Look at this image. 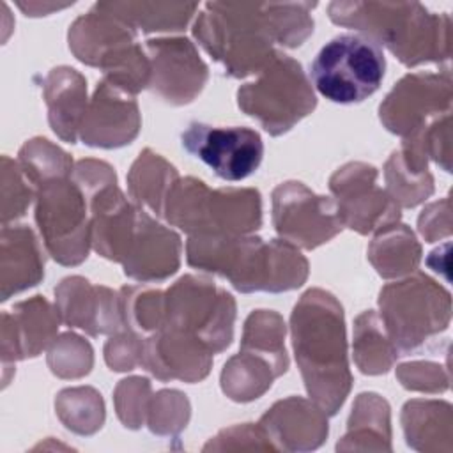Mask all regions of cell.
<instances>
[{"instance_id":"obj_23","label":"cell","mask_w":453,"mask_h":453,"mask_svg":"<svg viewBox=\"0 0 453 453\" xmlns=\"http://www.w3.org/2000/svg\"><path fill=\"white\" fill-rule=\"evenodd\" d=\"M44 276V258L41 257L35 235L28 226L2 228V301L28 287L37 285Z\"/></svg>"},{"instance_id":"obj_14","label":"cell","mask_w":453,"mask_h":453,"mask_svg":"<svg viewBox=\"0 0 453 453\" xmlns=\"http://www.w3.org/2000/svg\"><path fill=\"white\" fill-rule=\"evenodd\" d=\"M329 189L343 226L359 234L379 232L400 219V207L377 186V168L366 163H349L338 168Z\"/></svg>"},{"instance_id":"obj_22","label":"cell","mask_w":453,"mask_h":453,"mask_svg":"<svg viewBox=\"0 0 453 453\" xmlns=\"http://www.w3.org/2000/svg\"><path fill=\"white\" fill-rule=\"evenodd\" d=\"M44 99L51 129L69 143H74L87 111V81L71 67H55L44 81Z\"/></svg>"},{"instance_id":"obj_8","label":"cell","mask_w":453,"mask_h":453,"mask_svg":"<svg viewBox=\"0 0 453 453\" xmlns=\"http://www.w3.org/2000/svg\"><path fill=\"white\" fill-rule=\"evenodd\" d=\"M386 73L380 46L363 34H340L311 62L315 88L329 101L354 104L375 94Z\"/></svg>"},{"instance_id":"obj_5","label":"cell","mask_w":453,"mask_h":453,"mask_svg":"<svg viewBox=\"0 0 453 453\" xmlns=\"http://www.w3.org/2000/svg\"><path fill=\"white\" fill-rule=\"evenodd\" d=\"M163 216L189 235H248L262 225L260 193L250 188L211 189L195 177L177 179Z\"/></svg>"},{"instance_id":"obj_32","label":"cell","mask_w":453,"mask_h":453,"mask_svg":"<svg viewBox=\"0 0 453 453\" xmlns=\"http://www.w3.org/2000/svg\"><path fill=\"white\" fill-rule=\"evenodd\" d=\"M283 338L285 324L281 317L276 311L257 310L246 319L241 350H250L267 357L281 375L288 368V356Z\"/></svg>"},{"instance_id":"obj_16","label":"cell","mask_w":453,"mask_h":453,"mask_svg":"<svg viewBox=\"0 0 453 453\" xmlns=\"http://www.w3.org/2000/svg\"><path fill=\"white\" fill-rule=\"evenodd\" d=\"M150 60L149 87L170 104L191 103L207 81V65L191 41L150 39L147 41Z\"/></svg>"},{"instance_id":"obj_19","label":"cell","mask_w":453,"mask_h":453,"mask_svg":"<svg viewBox=\"0 0 453 453\" xmlns=\"http://www.w3.org/2000/svg\"><path fill=\"white\" fill-rule=\"evenodd\" d=\"M55 297L58 317L69 327H80L90 336L115 334L124 327L119 294L106 287H92L73 276L60 281Z\"/></svg>"},{"instance_id":"obj_38","label":"cell","mask_w":453,"mask_h":453,"mask_svg":"<svg viewBox=\"0 0 453 453\" xmlns=\"http://www.w3.org/2000/svg\"><path fill=\"white\" fill-rule=\"evenodd\" d=\"M101 395H97L94 389L90 388H76V389H65L58 395L57 398V407H71L76 411H58L60 419L64 421V425L78 434H94L97 428H101L103 419L101 416L90 414V412H83V407H87L88 403H92L96 398H99Z\"/></svg>"},{"instance_id":"obj_10","label":"cell","mask_w":453,"mask_h":453,"mask_svg":"<svg viewBox=\"0 0 453 453\" xmlns=\"http://www.w3.org/2000/svg\"><path fill=\"white\" fill-rule=\"evenodd\" d=\"M35 221L48 253L62 265H78L90 246V212L73 175L50 179L35 188Z\"/></svg>"},{"instance_id":"obj_28","label":"cell","mask_w":453,"mask_h":453,"mask_svg":"<svg viewBox=\"0 0 453 453\" xmlns=\"http://www.w3.org/2000/svg\"><path fill=\"white\" fill-rule=\"evenodd\" d=\"M421 257V246L414 234L400 223L377 232L368 248V258L382 278H398L412 273Z\"/></svg>"},{"instance_id":"obj_2","label":"cell","mask_w":453,"mask_h":453,"mask_svg":"<svg viewBox=\"0 0 453 453\" xmlns=\"http://www.w3.org/2000/svg\"><path fill=\"white\" fill-rule=\"evenodd\" d=\"M188 264L226 278L246 294L292 290L308 276V262L294 244L253 235H189Z\"/></svg>"},{"instance_id":"obj_40","label":"cell","mask_w":453,"mask_h":453,"mask_svg":"<svg viewBox=\"0 0 453 453\" xmlns=\"http://www.w3.org/2000/svg\"><path fill=\"white\" fill-rule=\"evenodd\" d=\"M396 375L403 388L414 391H444L449 375L435 363H407L398 366Z\"/></svg>"},{"instance_id":"obj_7","label":"cell","mask_w":453,"mask_h":453,"mask_svg":"<svg viewBox=\"0 0 453 453\" xmlns=\"http://www.w3.org/2000/svg\"><path fill=\"white\" fill-rule=\"evenodd\" d=\"M379 306L380 322L400 356L444 331L451 317L449 292L425 274L386 285Z\"/></svg>"},{"instance_id":"obj_34","label":"cell","mask_w":453,"mask_h":453,"mask_svg":"<svg viewBox=\"0 0 453 453\" xmlns=\"http://www.w3.org/2000/svg\"><path fill=\"white\" fill-rule=\"evenodd\" d=\"M388 195L398 207H414L434 193V179L430 172L412 173L405 168L398 150L391 154L384 168Z\"/></svg>"},{"instance_id":"obj_12","label":"cell","mask_w":453,"mask_h":453,"mask_svg":"<svg viewBox=\"0 0 453 453\" xmlns=\"http://www.w3.org/2000/svg\"><path fill=\"white\" fill-rule=\"evenodd\" d=\"M182 147L223 180H242L262 163L264 143L255 129L191 122L180 134Z\"/></svg>"},{"instance_id":"obj_18","label":"cell","mask_w":453,"mask_h":453,"mask_svg":"<svg viewBox=\"0 0 453 453\" xmlns=\"http://www.w3.org/2000/svg\"><path fill=\"white\" fill-rule=\"evenodd\" d=\"M212 352L198 338L170 326H161L143 340L142 366L159 380H202L211 368Z\"/></svg>"},{"instance_id":"obj_20","label":"cell","mask_w":453,"mask_h":453,"mask_svg":"<svg viewBox=\"0 0 453 453\" xmlns=\"http://www.w3.org/2000/svg\"><path fill=\"white\" fill-rule=\"evenodd\" d=\"M180 239L138 207L136 226L122 260L124 273L138 281H159L172 276L180 264Z\"/></svg>"},{"instance_id":"obj_17","label":"cell","mask_w":453,"mask_h":453,"mask_svg":"<svg viewBox=\"0 0 453 453\" xmlns=\"http://www.w3.org/2000/svg\"><path fill=\"white\" fill-rule=\"evenodd\" d=\"M140 111L134 94L101 80L80 126V138L90 147L115 149L138 134Z\"/></svg>"},{"instance_id":"obj_35","label":"cell","mask_w":453,"mask_h":453,"mask_svg":"<svg viewBox=\"0 0 453 453\" xmlns=\"http://www.w3.org/2000/svg\"><path fill=\"white\" fill-rule=\"evenodd\" d=\"M48 363L58 377H81L92 366L90 345L76 334H64L50 350Z\"/></svg>"},{"instance_id":"obj_11","label":"cell","mask_w":453,"mask_h":453,"mask_svg":"<svg viewBox=\"0 0 453 453\" xmlns=\"http://www.w3.org/2000/svg\"><path fill=\"white\" fill-rule=\"evenodd\" d=\"M235 303L232 296L218 288L211 280L200 276H182L165 294V320L209 347V350H225L234 334Z\"/></svg>"},{"instance_id":"obj_41","label":"cell","mask_w":453,"mask_h":453,"mask_svg":"<svg viewBox=\"0 0 453 453\" xmlns=\"http://www.w3.org/2000/svg\"><path fill=\"white\" fill-rule=\"evenodd\" d=\"M449 225H451V221H449V200L448 198L428 205L418 219V228L426 242H434L442 235H449V232H451Z\"/></svg>"},{"instance_id":"obj_39","label":"cell","mask_w":453,"mask_h":453,"mask_svg":"<svg viewBox=\"0 0 453 453\" xmlns=\"http://www.w3.org/2000/svg\"><path fill=\"white\" fill-rule=\"evenodd\" d=\"M142 350L143 338H140L138 333L126 329L106 342L104 359L111 370L126 372L142 363Z\"/></svg>"},{"instance_id":"obj_1","label":"cell","mask_w":453,"mask_h":453,"mask_svg":"<svg viewBox=\"0 0 453 453\" xmlns=\"http://www.w3.org/2000/svg\"><path fill=\"white\" fill-rule=\"evenodd\" d=\"M290 329L310 398L327 416H334L352 384L342 304L326 290H308L294 306Z\"/></svg>"},{"instance_id":"obj_30","label":"cell","mask_w":453,"mask_h":453,"mask_svg":"<svg viewBox=\"0 0 453 453\" xmlns=\"http://www.w3.org/2000/svg\"><path fill=\"white\" fill-rule=\"evenodd\" d=\"M398 356L375 311L361 313L354 327V359L359 370L368 375L386 373Z\"/></svg>"},{"instance_id":"obj_36","label":"cell","mask_w":453,"mask_h":453,"mask_svg":"<svg viewBox=\"0 0 453 453\" xmlns=\"http://www.w3.org/2000/svg\"><path fill=\"white\" fill-rule=\"evenodd\" d=\"M156 407H149V428L154 434H175L182 430L189 418V403L179 391H159L150 398Z\"/></svg>"},{"instance_id":"obj_9","label":"cell","mask_w":453,"mask_h":453,"mask_svg":"<svg viewBox=\"0 0 453 453\" xmlns=\"http://www.w3.org/2000/svg\"><path fill=\"white\" fill-rule=\"evenodd\" d=\"M239 108L273 134H283L313 111L317 99L297 60L276 53L258 78L237 90Z\"/></svg>"},{"instance_id":"obj_25","label":"cell","mask_w":453,"mask_h":453,"mask_svg":"<svg viewBox=\"0 0 453 453\" xmlns=\"http://www.w3.org/2000/svg\"><path fill=\"white\" fill-rule=\"evenodd\" d=\"M407 444L421 451L451 449V407L446 402L412 400L402 412Z\"/></svg>"},{"instance_id":"obj_3","label":"cell","mask_w":453,"mask_h":453,"mask_svg":"<svg viewBox=\"0 0 453 453\" xmlns=\"http://www.w3.org/2000/svg\"><path fill=\"white\" fill-rule=\"evenodd\" d=\"M329 18L384 44L407 67L451 55L449 16L432 14L419 4L333 2Z\"/></svg>"},{"instance_id":"obj_27","label":"cell","mask_w":453,"mask_h":453,"mask_svg":"<svg viewBox=\"0 0 453 453\" xmlns=\"http://www.w3.org/2000/svg\"><path fill=\"white\" fill-rule=\"evenodd\" d=\"M177 179V170L166 159L150 149H145L129 170V195L138 207L149 209L156 216H163L165 200Z\"/></svg>"},{"instance_id":"obj_21","label":"cell","mask_w":453,"mask_h":453,"mask_svg":"<svg viewBox=\"0 0 453 453\" xmlns=\"http://www.w3.org/2000/svg\"><path fill=\"white\" fill-rule=\"evenodd\" d=\"M327 414L304 398L290 396L271 407L260 426L276 449L306 451L322 444L327 435Z\"/></svg>"},{"instance_id":"obj_6","label":"cell","mask_w":453,"mask_h":453,"mask_svg":"<svg viewBox=\"0 0 453 453\" xmlns=\"http://www.w3.org/2000/svg\"><path fill=\"white\" fill-rule=\"evenodd\" d=\"M69 48L78 60L99 67L108 81L131 94L149 87L150 60L136 44L134 28L103 4H96L73 23Z\"/></svg>"},{"instance_id":"obj_4","label":"cell","mask_w":453,"mask_h":453,"mask_svg":"<svg viewBox=\"0 0 453 453\" xmlns=\"http://www.w3.org/2000/svg\"><path fill=\"white\" fill-rule=\"evenodd\" d=\"M276 4L209 2L195 21L200 46L234 78L258 74L278 53Z\"/></svg>"},{"instance_id":"obj_15","label":"cell","mask_w":453,"mask_h":453,"mask_svg":"<svg viewBox=\"0 0 453 453\" xmlns=\"http://www.w3.org/2000/svg\"><path fill=\"white\" fill-rule=\"evenodd\" d=\"M451 111V76L414 73L402 78L379 108L380 122L395 134L407 136Z\"/></svg>"},{"instance_id":"obj_29","label":"cell","mask_w":453,"mask_h":453,"mask_svg":"<svg viewBox=\"0 0 453 453\" xmlns=\"http://www.w3.org/2000/svg\"><path fill=\"white\" fill-rule=\"evenodd\" d=\"M276 377H280V372L267 357L241 350L225 365L221 389L235 402H251L265 393Z\"/></svg>"},{"instance_id":"obj_37","label":"cell","mask_w":453,"mask_h":453,"mask_svg":"<svg viewBox=\"0 0 453 453\" xmlns=\"http://www.w3.org/2000/svg\"><path fill=\"white\" fill-rule=\"evenodd\" d=\"M150 384L147 379L131 377L120 380L115 391L117 414L124 426L140 428L145 421L149 405H150Z\"/></svg>"},{"instance_id":"obj_26","label":"cell","mask_w":453,"mask_h":453,"mask_svg":"<svg viewBox=\"0 0 453 453\" xmlns=\"http://www.w3.org/2000/svg\"><path fill=\"white\" fill-rule=\"evenodd\" d=\"M391 449L389 405L377 393H361L356 398L349 428L336 449Z\"/></svg>"},{"instance_id":"obj_31","label":"cell","mask_w":453,"mask_h":453,"mask_svg":"<svg viewBox=\"0 0 453 453\" xmlns=\"http://www.w3.org/2000/svg\"><path fill=\"white\" fill-rule=\"evenodd\" d=\"M111 14L127 23L131 28H142L143 32L182 30L196 4H103Z\"/></svg>"},{"instance_id":"obj_33","label":"cell","mask_w":453,"mask_h":453,"mask_svg":"<svg viewBox=\"0 0 453 453\" xmlns=\"http://www.w3.org/2000/svg\"><path fill=\"white\" fill-rule=\"evenodd\" d=\"M18 165L34 188L50 179L69 177L74 170L69 154L44 138L27 142L19 150Z\"/></svg>"},{"instance_id":"obj_24","label":"cell","mask_w":453,"mask_h":453,"mask_svg":"<svg viewBox=\"0 0 453 453\" xmlns=\"http://www.w3.org/2000/svg\"><path fill=\"white\" fill-rule=\"evenodd\" d=\"M12 340L2 342L4 363L11 359H25L39 356L46 349L58 329V311L41 297L23 301L12 308Z\"/></svg>"},{"instance_id":"obj_13","label":"cell","mask_w":453,"mask_h":453,"mask_svg":"<svg viewBox=\"0 0 453 453\" xmlns=\"http://www.w3.org/2000/svg\"><path fill=\"white\" fill-rule=\"evenodd\" d=\"M273 223L283 241L304 250L327 242L343 228L334 202L296 180L274 188Z\"/></svg>"}]
</instances>
